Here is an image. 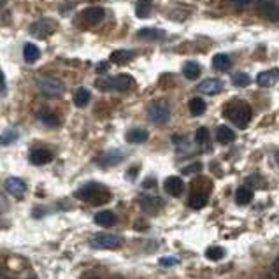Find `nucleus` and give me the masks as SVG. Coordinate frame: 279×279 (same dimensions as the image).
I'll return each mask as SVG.
<instances>
[{
    "label": "nucleus",
    "instance_id": "0eeeda50",
    "mask_svg": "<svg viewBox=\"0 0 279 279\" xmlns=\"http://www.w3.org/2000/svg\"><path fill=\"white\" fill-rule=\"evenodd\" d=\"M150 120L153 123H158V125H163L169 118H171V107L165 104V102H154L150 107V113H148Z\"/></svg>",
    "mask_w": 279,
    "mask_h": 279
},
{
    "label": "nucleus",
    "instance_id": "a211bd4d",
    "mask_svg": "<svg viewBox=\"0 0 279 279\" xmlns=\"http://www.w3.org/2000/svg\"><path fill=\"white\" fill-rule=\"evenodd\" d=\"M127 141L132 144H142L148 141V132L142 128H132L127 132Z\"/></svg>",
    "mask_w": 279,
    "mask_h": 279
},
{
    "label": "nucleus",
    "instance_id": "72a5a7b5",
    "mask_svg": "<svg viewBox=\"0 0 279 279\" xmlns=\"http://www.w3.org/2000/svg\"><path fill=\"white\" fill-rule=\"evenodd\" d=\"M200 169H202V165L200 163H192V165H188V167H184L183 169V174H193V172H199Z\"/></svg>",
    "mask_w": 279,
    "mask_h": 279
},
{
    "label": "nucleus",
    "instance_id": "37998d69",
    "mask_svg": "<svg viewBox=\"0 0 279 279\" xmlns=\"http://www.w3.org/2000/svg\"><path fill=\"white\" fill-rule=\"evenodd\" d=\"M0 279H7V278H5V276H4V274H0Z\"/></svg>",
    "mask_w": 279,
    "mask_h": 279
},
{
    "label": "nucleus",
    "instance_id": "393cba45",
    "mask_svg": "<svg viewBox=\"0 0 279 279\" xmlns=\"http://www.w3.org/2000/svg\"><path fill=\"white\" fill-rule=\"evenodd\" d=\"M235 200H237L239 205H248L253 200V192H251L250 188L242 186L237 190V193H235Z\"/></svg>",
    "mask_w": 279,
    "mask_h": 279
},
{
    "label": "nucleus",
    "instance_id": "4be33fe9",
    "mask_svg": "<svg viewBox=\"0 0 279 279\" xmlns=\"http://www.w3.org/2000/svg\"><path fill=\"white\" fill-rule=\"evenodd\" d=\"M137 37L148 39V41H156V39L165 37V32H163V30H158V28H141L137 32Z\"/></svg>",
    "mask_w": 279,
    "mask_h": 279
},
{
    "label": "nucleus",
    "instance_id": "412c9836",
    "mask_svg": "<svg viewBox=\"0 0 279 279\" xmlns=\"http://www.w3.org/2000/svg\"><path fill=\"white\" fill-rule=\"evenodd\" d=\"M39 56H41V51H39V48L35 44H32V42L25 44V48H23V58H25L26 63L37 62Z\"/></svg>",
    "mask_w": 279,
    "mask_h": 279
},
{
    "label": "nucleus",
    "instance_id": "6ab92c4d",
    "mask_svg": "<svg viewBox=\"0 0 279 279\" xmlns=\"http://www.w3.org/2000/svg\"><path fill=\"white\" fill-rule=\"evenodd\" d=\"M183 74L186 76L188 79L195 81L199 79L200 74H202V69H200V65L197 62H186L183 65Z\"/></svg>",
    "mask_w": 279,
    "mask_h": 279
},
{
    "label": "nucleus",
    "instance_id": "4468645a",
    "mask_svg": "<svg viewBox=\"0 0 279 279\" xmlns=\"http://www.w3.org/2000/svg\"><path fill=\"white\" fill-rule=\"evenodd\" d=\"M123 158H125V154L121 153V151L113 150V151H107L105 154H102L99 162L102 163V165H118Z\"/></svg>",
    "mask_w": 279,
    "mask_h": 279
},
{
    "label": "nucleus",
    "instance_id": "f3484780",
    "mask_svg": "<svg viewBox=\"0 0 279 279\" xmlns=\"http://www.w3.org/2000/svg\"><path fill=\"white\" fill-rule=\"evenodd\" d=\"M216 139H218V142H221V144H228V142L235 141V132H233L232 128H228L227 125H221V127H218V130H216Z\"/></svg>",
    "mask_w": 279,
    "mask_h": 279
},
{
    "label": "nucleus",
    "instance_id": "5701e85b",
    "mask_svg": "<svg viewBox=\"0 0 279 279\" xmlns=\"http://www.w3.org/2000/svg\"><path fill=\"white\" fill-rule=\"evenodd\" d=\"M188 107H190V113H192L193 116H200V114L205 113V102L204 99H200V97H193V99L190 100Z\"/></svg>",
    "mask_w": 279,
    "mask_h": 279
},
{
    "label": "nucleus",
    "instance_id": "473e14b6",
    "mask_svg": "<svg viewBox=\"0 0 279 279\" xmlns=\"http://www.w3.org/2000/svg\"><path fill=\"white\" fill-rule=\"evenodd\" d=\"M135 14H137L139 18H148V16H150V5H148V4H141V2H139Z\"/></svg>",
    "mask_w": 279,
    "mask_h": 279
},
{
    "label": "nucleus",
    "instance_id": "7ed1b4c3",
    "mask_svg": "<svg viewBox=\"0 0 279 279\" xmlns=\"http://www.w3.org/2000/svg\"><path fill=\"white\" fill-rule=\"evenodd\" d=\"M97 86L102 90H114V92H127L133 86V77L128 74H118L109 79L97 81Z\"/></svg>",
    "mask_w": 279,
    "mask_h": 279
},
{
    "label": "nucleus",
    "instance_id": "c756f323",
    "mask_svg": "<svg viewBox=\"0 0 279 279\" xmlns=\"http://www.w3.org/2000/svg\"><path fill=\"white\" fill-rule=\"evenodd\" d=\"M205 256H207V260H211V262H220V260L225 256V250L220 246L209 248V250L205 251Z\"/></svg>",
    "mask_w": 279,
    "mask_h": 279
},
{
    "label": "nucleus",
    "instance_id": "79ce46f5",
    "mask_svg": "<svg viewBox=\"0 0 279 279\" xmlns=\"http://www.w3.org/2000/svg\"><path fill=\"white\" fill-rule=\"evenodd\" d=\"M276 267H278V269H279V258L276 260Z\"/></svg>",
    "mask_w": 279,
    "mask_h": 279
},
{
    "label": "nucleus",
    "instance_id": "4c0bfd02",
    "mask_svg": "<svg viewBox=\"0 0 279 279\" xmlns=\"http://www.w3.org/2000/svg\"><path fill=\"white\" fill-rule=\"evenodd\" d=\"M144 186H146V188H151V186H153V179H148L146 183H144Z\"/></svg>",
    "mask_w": 279,
    "mask_h": 279
},
{
    "label": "nucleus",
    "instance_id": "ea45409f",
    "mask_svg": "<svg viewBox=\"0 0 279 279\" xmlns=\"http://www.w3.org/2000/svg\"><path fill=\"white\" fill-rule=\"evenodd\" d=\"M139 2H141V4H148V5L151 4V0H139Z\"/></svg>",
    "mask_w": 279,
    "mask_h": 279
},
{
    "label": "nucleus",
    "instance_id": "c85d7f7f",
    "mask_svg": "<svg viewBox=\"0 0 279 279\" xmlns=\"http://www.w3.org/2000/svg\"><path fill=\"white\" fill-rule=\"evenodd\" d=\"M39 120H41L46 127H50V128L58 125V118L54 116L53 113H50V111H41V113H39Z\"/></svg>",
    "mask_w": 279,
    "mask_h": 279
},
{
    "label": "nucleus",
    "instance_id": "2f4dec72",
    "mask_svg": "<svg viewBox=\"0 0 279 279\" xmlns=\"http://www.w3.org/2000/svg\"><path fill=\"white\" fill-rule=\"evenodd\" d=\"M195 141L199 142V144H205V142L209 141V130L205 128V127H200L195 132Z\"/></svg>",
    "mask_w": 279,
    "mask_h": 279
},
{
    "label": "nucleus",
    "instance_id": "a19ab883",
    "mask_svg": "<svg viewBox=\"0 0 279 279\" xmlns=\"http://www.w3.org/2000/svg\"><path fill=\"white\" fill-rule=\"evenodd\" d=\"M274 156H276V162L279 163V151H276V154H274Z\"/></svg>",
    "mask_w": 279,
    "mask_h": 279
},
{
    "label": "nucleus",
    "instance_id": "9b49d317",
    "mask_svg": "<svg viewBox=\"0 0 279 279\" xmlns=\"http://www.w3.org/2000/svg\"><path fill=\"white\" fill-rule=\"evenodd\" d=\"M53 160V153L50 150H44V148H37L30 153V162L33 165H46Z\"/></svg>",
    "mask_w": 279,
    "mask_h": 279
},
{
    "label": "nucleus",
    "instance_id": "f257e3e1",
    "mask_svg": "<svg viewBox=\"0 0 279 279\" xmlns=\"http://www.w3.org/2000/svg\"><path fill=\"white\" fill-rule=\"evenodd\" d=\"M225 116L232 121L233 125H237L239 128H246L251 120V107L246 102L237 100V102H232V104L227 105Z\"/></svg>",
    "mask_w": 279,
    "mask_h": 279
},
{
    "label": "nucleus",
    "instance_id": "423d86ee",
    "mask_svg": "<svg viewBox=\"0 0 279 279\" xmlns=\"http://www.w3.org/2000/svg\"><path fill=\"white\" fill-rule=\"evenodd\" d=\"M39 88L48 97H56L60 93H63V90H65L63 83L60 79H56V77H41L39 79Z\"/></svg>",
    "mask_w": 279,
    "mask_h": 279
},
{
    "label": "nucleus",
    "instance_id": "c03bdc74",
    "mask_svg": "<svg viewBox=\"0 0 279 279\" xmlns=\"http://www.w3.org/2000/svg\"><path fill=\"white\" fill-rule=\"evenodd\" d=\"M5 4V0H0V5H4Z\"/></svg>",
    "mask_w": 279,
    "mask_h": 279
},
{
    "label": "nucleus",
    "instance_id": "ddd939ff",
    "mask_svg": "<svg viewBox=\"0 0 279 279\" xmlns=\"http://www.w3.org/2000/svg\"><path fill=\"white\" fill-rule=\"evenodd\" d=\"M221 88H223V84H221L220 79H205L202 81V83L199 84V90L202 93H205V95H216V93L221 92Z\"/></svg>",
    "mask_w": 279,
    "mask_h": 279
},
{
    "label": "nucleus",
    "instance_id": "f8f14e48",
    "mask_svg": "<svg viewBox=\"0 0 279 279\" xmlns=\"http://www.w3.org/2000/svg\"><path fill=\"white\" fill-rule=\"evenodd\" d=\"M5 190H7L11 195L21 197L25 193L26 184H25V181L20 179V178H9V179L5 181Z\"/></svg>",
    "mask_w": 279,
    "mask_h": 279
},
{
    "label": "nucleus",
    "instance_id": "b1692460",
    "mask_svg": "<svg viewBox=\"0 0 279 279\" xmlns=\"http://www.w3.org/2000/svg\"><path fill=\"white\" fill-rule=\"evenodd\" d=\"M207 204V193L204 192H193L190 197V207L193 209H202Z\"/></svg>",
    "mask_w": 279,
    "mask_h": 279
},
{
    "label": "nucleus",
    "instance_id": "aec40b11",
    "mask_svg": "<svg viewBox=\"0 0 279 279\" xmlns=\"http://www.w3.org/2000/svg\"><path fill=\"white\" fill-rule=\"evenodd\" d=\"M95 223L100 227H111L116 223V216L111 211H100V213L95 214Z\"/></svg>",
    "mask_w": 279,
    "mask_h": 279
},
{
    "label": "nucleus",
    "instance_id": "58836bf2",
    "mask_svg": "<svg viewBox=\"0 0 279 279\" xmlns=\"http://www.w3.org/2000/svg\"><path fill=\"white\" fill-rule=\"evenodd\" d=\"M0 88H4V76L0 74Z\"/></svg>",
    "mask_w": 279,
    "mask_h": 279
},
{
    "label": "nucleus",
    "instance_id": "6e6552de",
    "mask_svg": "<svg viewBox=\"0 0 279 279\" xmlns=\"http://www.w3.org/2000/svg\"><path fill=\"white\" fill-rule=\"evenodd\" d=\"M83 21H86L88 25H99L100 21L105 18V11L102 7H88L81 13Z\"/></svg>",
    "mask_w": 279,
    "mask_h": 279
},
{
    "label": "nucleus",
    "instance_id": "7c9ffc66",
    "mask_svg": "<svg viewBox=\"0 0 279 279\" xmlns=\"http://www.w3.org/2000/svg\"><path fill=\"white\" fill-rule=\"evenodd\" d=\"M16 141H18L16 130H5V132L0 135V144H2V146H9V144H13V142Z\"/></svg>",
    "mask_w": 279,
    "mask_h": 279
},
{
    "label": "nucleus",
    "instance_id": "e433bc0d",
    "mask_svg": "<svg viewBox=\"0 0 279 279\" xmlns=\"http://www.w3.org/2000/svg\"><path fill=\"white\" fill-rule=\"evenodd\" d=\"M105 69H107V63H104V62H102V63H99V67H97V71H105Z\"/></svg>",
    "mask_w": 279,
    "mask_h": 279
},
{
    "label": "nucleus",
    "instance_id": "c9c22d12",
    "mask_svg": "<svg viewBox=\"0 0 279 279\" xmlns=\"http://www.w3.org/2000/svg\"><path fill=\"white\" fill-rule=\"evenodd\" d=\"M232 2L235 5H248V4H251L253 0H232Z\"/></svg>",
    "mask_w": 279,
    "mask_h": 279
},
{
    "label": "nucleus",
    "instance_id": "bb28decb",
    "mask_svg": "<svg viewBox=\"0 0 279 279\" xmlns=\"http://www.w3.org/2000/svg\"><path fill=\"white\" fill-rule=\"evenodd\" d=\"M90 92H88L86 88H79L77 92L74 93V104L77 105V107H84V105L90 102Z\"/></svg>",
    "mask_w": 279,
    "mask_h": 279
},
{
    "label": "nucleus",
    "instance_id": "a18cd8bd",
    "mask_svg": "<svg viewBox=\"0 0 279 279\" xmlns=\"http://www.w3.org/2000/svg\"><path fill=\"white\" fill-rule=\"evenodd\" d=\"M26 279H37V278H35V276H30V278H26Z\"/></svg>",
    "mask_w": 279,
    "mask_h": 279
},
{
    "label": "nucleus",
    "instance_id": "a878e982",
    "mask_svg": "<svg viewBox=\"0 0 279 279\" xmlns=\"http://www.w3.org/2000/svg\"><path fill=\"white\" fill-rule=\"evenodd\" d=\"M251 76L246 74V72H237V74H233L232 76V83L233 86H237V88H244V86H250L251 84Z\"/></svg>",
    "mask_w": 279,
    "mask_h": 279
},
{
    "label": "nucleus",
    "instance_id": "1a4fd4ad",
    "mask_svg": "<svg viewBox=\"0 0 279 279\" xmlns=\"http://www.w3.org/2000/svg\"><path fill=\"white\" fill-rule=\"evenodd\" d=\"M163 186H165V192L172 197H181L184 192V183H183L181 178H178V176H171V178H167Z\"/></svg>",
    "mask_w": 279,
    "mask_h": 279
},
{
    "label": "nucleus",
    "instance_id": "cd10ccee",
    "mask_svg": "<svg viewBox=\"0 0 279 279\" xmlns=\"http://www.w3.org/2000/svg\"><path fill=\"white\" fill-rule=\"evenodd\" d=\"M213 65L216 67L218 71H227V69L230 67V58L227 56V54L218 53L213 56Z\"/></svg>",
    "mask_w": 279,
    "mask_h": 279
},
{
    "label": "nucleus",
    "instance_id": "dca6fc26",
    "mask_svg": "<svg viewBox=\"0 0 279 279\" xmlns=\"http://www.w3.org/2000/svg\"><path fill=\"white\" fill-rule=\"evenodd\" d=\"M132 58H133V51L130 50H116L109 56V60L113 63H118V65H123V63L130 62Z\"/></svg>",
    "mask_w": 279,
    "mask_h": 279
},
{
    "label": "nucleus",
    "instance_id": "f03ea898",
    "mask_svg": "<svg viewBox=\"0 0 279 279\" xmlns=\"http://www.w3.org/2000/svg\"><path fill=\"white\" fill-rule=\"evenodd\" d=\"M76 197L81 200H86L90 204H95V205H100V204H105L109 202L111 199V193L105 190L104 186H100L97 183H88L81 188L79 192L76 193Z\"/></svg>",
    "mask_w": 279,
    "mask_h": 279
},
{
    "label": "nucleus",
    "instance_id": "9d476101",
    "mask_svg": "<svg viewBox=\"0 0 279 279\" xmlns=\"http://www.w3.org/2000/svg\"><path fill=\"white\" fill-rule=\"evenodd\" d=\"M279 81V71L278 69H269V71H263L256 76V83L263 88H271L274 86Z\"/></svg>",
    "mask_w": 279,
    "mask_h": 279
},
{
    "label": "nucleus",
    "instance_id": "2eb2a0df",
    "mask_svg": "<svg viewBox=\"0 0 279 279\" xmlns=\"http://www.w3.org/2000/svg\"><path fill=\"white\" fill-rule=\"evenodd\" d=\"M141 205H142V209H144V211H148V213H156V211H158V209L163 205V202L158 199V197L146 195V197H142Z\"/></svg>",
    "mask_w": 279,
    "mask_h": 279
},
{
    "label": "nucleus",
    "instance_id": "f704fd0d",
    "mask_svg": "<svg viewBox=\"0 0 279 279\" xmlns=\"http://www.w3.org/2000/svg\"><path fill=\"white\" fill-rule=\"evenodd\" d=\"M179 262L178 258H174V256H165V258L160 260V265L163 267H171V265H176V263Z\"/></svg>",
    "mask_w": 279,
    "mask_h": 279
},
{
    "label": "nucleus",
    "instance_id": "20e7f679",
    "mask_svg": "<svg viewBox=\"0 0 279 279\" xmlns=\"http://www.w3.org/2000/svg\"><path fill=\"white\" fill-rule=\"evenodd\" d=\"M56 28H58L56 21L51 20V18H42V20L35 21V23L30 26V33L37 39H46L50 37L51 33L56 32Z\"/></svg>",
    "mask_w": 279,
    "mask_h": 279
},
{
    "label": "nucleus",
    "instance_id": "39448f33",
    "mask_svg": "<svg viewBox=\"0 0 279 279\" xmlns=\"http://www.w3.org/2000/svg\"><path fill=\"white\" fill-rule=\"evenodd\" d=\"M123 239L120 235H114V233H97L93 235L92 244L95 248H102V250H116L121 246Z\"/></svg>",
    "mask_w": 279,
    "mask_h": 279
}]
</instances>
